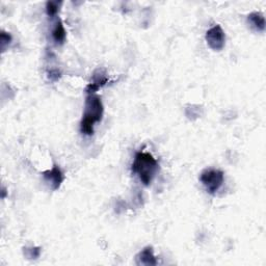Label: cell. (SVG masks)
<instances>
[{"label": "cell", "mask_w": 266, "mask_h": 266, "mask_svg": "<svg viewBox=\"0 0 266 266\" xmlns=\"http://www.w3.org/2000/svg\"><path fill=\"white\" fill-rule=\"evenodd\" d=\"M103 113H104V107H103V103L99 96L95 94L87 95L83 120L80 123L81 133L87 136L93 135L95 124L101 122Z\"/></svg>", "instance_id": "6da1fadb"}, {"label": "cell", "mask_w": 266, "mask_h": 266, "mask_svg": "<svg viewBox=\"0 0 266 266\" xmlns=\"http://www.w3.org/2000/svg\"><path fill=\"white\" fill-rule=\"evenodd\" d=\"M159 168L158 161L153 155L147 152L136 153L132 164V172L134 173L144 185L149 186Z\"/></svg>", "instance_id": "7a4b0ae2"}, {"label": "cell", "mask_w": 266, "mask_h": 266, "mask_svg": "<svg viewBox=\"0 0 266 266\" xmlns=\"http://www.w3.org/2000/svg\"><path fill=\"white\" fill-rule=\"evenodd\" d=\"M224 173L216 168H208L202 172L200 176V181L205 186L207 193L216 195L224 183Z\"/></svg>", "instance_id": "3957f363"}, {"label": "cell", "mask_w": 266, "mask_h": 266, "mask_svg": "<svg viewBox=\"0 0 266 266\" xmlns=\"http://www.w3.org/2000/svg\"><path fill=\"white\" fill-rule=\"evenodd\" d=\"M205 39L207 44H208V46L214 51H220L225 47L226 34L224 29L218 24L214 25L210 29H208V32L206 33Z\"/></svg>", "instance_id": "277c9868"}, {"label": "cell", "mask_w": 266, "mask_h": 266, "mask_svg": "<svg viewBox=\"0 0 266 266\" xmlns=\"http://www.w3.org/2000/svg\"><path fill=\"white\" fill-rule=\"evenodd\" d=\"M43 177L44 179L50 184L53 190H57L58 188H60L65 179L64 173L57 166H53V167L51 169H48V171L44 172Z\"/></svg>", "instance_id": "5b68a950"}, {"label": "cell", "mask_w": 266, "mask_h": 266, "mask_svg": "<svg viewBox=\"0 0 266 266\" xmlns=\"http://www.w3.org/2000/svg\"><path fill=\"white\" fill-rule=\"evenodd\" d=\"M107 83H108V78L106 76V73L103 70H101V69L97 70L94 74L92 83H88V85L86 86L87 95L95 94L96 92L99 90V88H101L102 86H104Z\"/></svg>", "instance_id": "8992f818"}, {"label": "cell", "mask_w": 266, "mask_h": 266, "mask_svg": "<svg viewBox=\"0 0 266 266\" xmlns=\"http://www.w3.org/2000/svg\"><path fill=\"white\" fill-rule=\"evenodd\" d=\"M136 264L137 265H147V266L157 264L156 257L154 256L152 247H147L143 250H140L138 255L136 256Z\"/></svg>", "instance_id": "52a82bcc"}, {"label": "cell", "mask_w": 266, "mask_h": 266, "mask_svg": "<svg viewBox=\"0 0 266 266\" xmlns=\"http://www.w3.org/2000/svg\"><path fill=\"white\" fill-rule=\"evenodd\" d=\"M248 23L258 33H263L265 31V18L259 12L250 13L248 16Z\"/></svg>", "instance_id": "ba28073f"}, {"label": "cell", "mask_w": 266, "mask_h": 266, "mask_svg": "<svg viewBox=\"0 0 266 266\" xmlns=\"http://www.w3.org/2000/svg\"><path fill=\"white\" fill-rule=\"evenodd\" d=\"M66 38V32L61 19H57L52 28V39L57 45H63Z\"/></svg>", "instance_id": "9c48e42d"}, {"label": "cell", "mask_w": 266, "mask_h": 266, "mask_svg": "<svg viewBox=\"0 0 266 266\" xmlns=\"http://www.w3.org/2000/svg\"><path fill=\"white\" fill-rule=\"evenodd\" d=\"M61 1H48L46 3V13L49 17H54L60 12Z\"/></svg>", "instance_id": "30bf717a"}, {"label": "cell", "mask_w": 266, "mask_h": 266, "mask_svg": "<svg viewBox=\"0 0 266 266\" xmlns=\"http://www.w3.org/2000/svg\"><path fill=\"white\" fill-rule=\"evenodd\" d=\"M11 42H12V35L10 33L2 32L1 35H0V43H1L2 51H4L5 48L10 45Z\"/></svg>", "instance_id": "8fae6325"}, {"label": "cell", "mask_w": 266, "mask_h": 266, "mask_svg": "<svg viewBox=\"0 0 266 266\" xmlns=\"http://www.w3.org/2000/svg\"><path fill=\"white\" fill-rule=\"evenodd\" d=\"M61 77H62V73L58 69H51L50 71H48V78L51 81L60 80Z\"/></svg>", "instance_id": "7c38bea8"}, {"label": "cell", "mask_w": 266, "mask_h": 266, "mask_svg": "<svg viewBox=\"0 0 266 266\" xmlns=\"http://www.w3.org/2000/svg\"><path fill=\"white\" fill-rule=\"evenodd\" d=\"M28 254V257L31 258V259H36V258H39L40 254H41V249L40 248H33V249H26Z\"/></svg>", "instance_id": "4fadbf2b"}, {"label": "cell", "mask_w": 266, "mask_h": 266, "mask_svg": "<svg viewBox=\"0 0 266 266\" xmlns=\"http://www.w3.org/2000/svg\"><path fill=\"white\" fill-rule=\"evenodd\" d=\"M5 197V190H4V188L2 189V198H4Z\"/></svg>", "instance_id": "5bb4252c"}]
</instances>
